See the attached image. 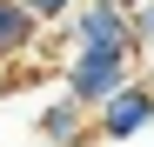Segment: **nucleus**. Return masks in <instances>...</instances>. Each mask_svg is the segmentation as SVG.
<instances>
[{"label": "nucleus", "mask_w": 154, "mask_h": 147, "mask_svg": "<svg viewBox=\"0 0 154 147\" xmlns=\"http://www.w3.org/2000/svg\"><path fill=\"white\" fill-rule=\"evenodd\" d=\"M121 80H134V54H127V47H81V54L67 60V94H74L87 114L107 100Z\"/></svg>", "instance_id": "obj_1"}, {"label": "nucleus", "mask_w": 154, "mask_h": 147, "mask_svg": "<svg viewBox=\"0 0 154 147\" xmlns=\"http://www.w3.org/2000/svg\"><path fill=\"white\" fill-rule=\"evenodd\" d=\"M67 54H81V47H127V54L141 60V40H134V20H127V7H107V0H81L67 20Z\"/></svg>", "instance_id": "obj_2"}, {"label": "nucleus", "mask_w": 154, "mask_h": 147, "mask_svg": "<svg viewBox=\"0 0 154 147\" xmlns=\"http://www.w3.org/2000/svg\"><path fill=\"white\" fill-rule=\"evenodd\" d=\"M147 127H154V80H147V74L121 80L107 100L94 107V134L100 140H141Z\"/></svg>", "instance_id": "obj_3"}, {"label": "nucleus", "mask_w": 154, "mask_h": 147, "mask_svg": "<svg viewBox=\"0 0 154 147\" xmlns=\"http://www.w3.org/2000/svg\"><path fill=\"white\" fill-rule=\"evenodd\" d=\"M81 134H94V127H87V107L74 100V94H60L54 107H40V140L47 147H74Z\"/></svg>", "instance_id": "obj_4"}, {"label": "nucleus", "mask_w": 154, "mask_h": 147, "mask_svg": "<svg viewBox=\"0 0 154 147\" xmlns=\"http://www.w3.org/2000/svg\"><path fill=\"white\" fill-rule=\"evenodd\" d=\"M34 40H40V20L20 7V0H0V60L34 54Z\"/></svg>", "instance_id": "obj_5"}, {"label": "nucleus", "mask_w": 154, "mask_h": 147, "mask_svg": "<svg viewBox=\"0 0 154 147\" xmlns=\"http://www.w3.org/2000/svg\"><path fill=\"white\" fill-rule=\"evenodd\" d=\"M127 20H134V40H141V54H147V47H154V0L127 7Z\"/></svg>", "instance_id": "obj_6"}, {"label": "nucleus", "mask_w": 154, "mask_h": 147, "mask_svg": "<svg viewBox=\"0 0 154 147\" xmlns=\"http://www.w3.org/2000/svg\"><path fill=\"white\" fill-rule=\"evenodd\" d=\"M20 7H27L34 20H67L74 7H81V0H20Z\"/></svg>", "instance_id": "obj_7"}, {"label": "nucleus", "mask_w": 154, "mask_h": 147, "mask_svg": "<svg viewBox=\"0 0 154 147\" xmlns=\"http://www.w3.org/2000/svg\"><path fill=\"white\" fill-rule=\"evenodd\" d=\"M107 7H141V0H107Z\"/></svg>", "instance_id": "obj_8"}]
</instances>
